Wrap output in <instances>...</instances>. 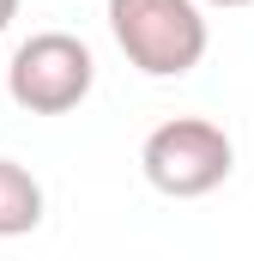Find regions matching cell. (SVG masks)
Instances as JSON below:
<instances>
[{"mask_svg": "<svg viewBox=\"0 0 254 261\" xmlns=\"http://www.w3.org/2000/svg\"><path fill=\"white\" fill-rule=\"evenodd\" d=\"M109 37L145 79H182L212 49L200 0H109Z\"/></svg>", "mask_w": 254, "mask_h": 261, "instance_id": "6da1fadb", "label": "cell"}, {"mask_svg": "<svg viewBox=\"0 0 254 261\" xmlns=\"http://www.w3.org/2000/svg\"><path fill=\"white\" fill-rule=\"evenodd\" d=\"M139 170H145V182L157 195L200 200V195H212V189L230 182L236 146H230V134L218 128L212 116H170V122H157V128L145 134Z\"/></svg>", "mask_w": 254, "mask_h": 261, "instance_id": "7a4b0ae2", "label": "cell"}, {"mask_svg": "<svg viewBox=\"0 0 254 261\" xmlns=\"http://www.w3.org/2000/svg\"><path fill=\"white\" fill-rule=\"evenodd\" d=\"M97 85V55L73 31H37L12 49L6 61V97L30 116H67L91 97Z\"/></svg>", "mask_w": 254, "mask_h": 261, "instance_id": "3957f363", "label": "cell"}, {"mask_svg": "<svg viewBox=\"0 0 254 261\" xmlns=\"http://www.w3.org/2000/svg\"><path fill=\"white\" fill-rule=\"evenodd\" d=\"M37 225H43V182L18 158H0V237H24Z\"/></svg>", "mask_w": 254, "mask_h": 261, "instance_id": "277c9868", "label": "cell"}, {"mask_svg": "<svg viewBox=\"0 0 254 261\" xmlns=\"http://www.w3.org/2000/svg\"><path fill=\"white\" fill-rule=\"evenodd\" d=\"M12 18H18V0H0V31H6Z\"/></svg>", "mask_w": 254, "mask_h": 261, "instance_id": "5b68a950", "label": "cell"}, {"mask_svg": "<svg viewBox=\"0 0 254 261\" xmlns=\"http://www.w3.org/2000/svg\"><path fill=\"white\" fill-rule=\"evenodd\" d=\"M200 6H224L230 12V6H254V0H200Z\"/></svg>", "mask_w": 254, "mask_h": 261, "instance_id": "8992f818", "label": "cell"}]
</instances>
